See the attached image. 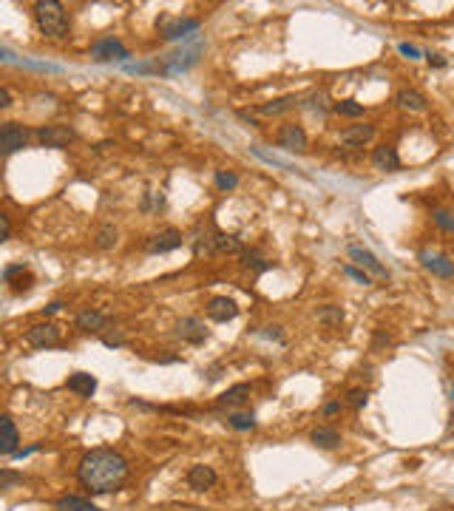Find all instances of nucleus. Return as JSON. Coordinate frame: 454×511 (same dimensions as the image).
Returning <instances> with one entry per match:
<instances>
[{
	"label": "nucleus",
	"mask_w": 454,
	"mask_h": 511,
	"mask_svg": "<svg viewBox=\"0 0 454 511\" xmlns=\"http://www.w3.org/2000/svg\"><path fill=\"white\" fill-rule=\"evenodd\" d=\"M66 390L80 395V398H91L94 390H97V378L89 375V372H74L68 380H66Z\"/></svg>",
	"instance_id": "16"
},
{
	"label": "nucleus",
	"mask_w": 454,
	"mask_h": 511,
	"mask_svg": "<svg viewBox=\"0 0 454 511\" xmlns=\"http://www.w3.org/2000/svg\"><path fill=\"white\" fill-rule=\"evenodd\" d=\"M372 140H375V125H369V122L349 125V128H344V131H341V142L347 148H363L366 142H372Z\"/></svg>",
	"instance_id": "13"
},
{
	"label": "nucleus",
	"mask_w": 454,
	"mask_h": 511,
	"mask_svg": "<svg viewBox=\"0 0 454 511\" xmlns=\"http://www.w3.org/2000/svg\"><path fill=\"white\" fill-rule=\"evenodd\" d=\"M26 142H29V131L23 125H17V122L0 125V156H9L15 151L26 148Z\"/></svg>",
	"instance_id": "5"
},
{
	"label": "nucleus",
	"mask_w": 454,
	"mask_h": 511,
	"mask_svg": "<svg viewBox=\"0 0 454 511\" xmlns=\"http://www.w3.org/2000/svg\"><path fill=\"white\" fill-rule=\"evenodd\" d=\"M34 20H37V29L46 37L60 40L68 34V17L57 0H40V3H34Z\"/></svg>",
	"instance_id": "2"
},
{
	"label": "nucleus",
	"mask_w": 454,
	"mask_h": 511,
	"mask_svg": "<svg viewBox=\"0 0 454 511\" xmlns=\"http://www.w3.org/2000/svg\"><path fill=\"white\" fill-rule=\"evenodd\" d=\"M241 262H244V267H250V270H256V273L270 270V262H264L262 256L253 253V250H244V253H241Z\"/></svg>",
	"instance_id": "29"
},
{
	"label": "nucleus",
	"mask_w": 454,
	"mask_h": 511,
	"mask_svg": "<svg viewBox=\"0 0 454 511\" xmlns=\"http://www.w3.org/2000/svg\"><path fill=\"white\" fill-rule=\"evenodd\" d=\"M398 52H400L403 57H409V60H421V57H423V52H421L418 46H411V43H398Z\"/></svg>",
	"instance_id": "37"
},
{
	"label": "nucleus",
	"mask_w": 454,
	"mask_h": 511,
	"mask_svg": "<svg viewBox=\"0 0 454 511\" xmlns=\"http://www.w3.org/2000/svg\"><path fill=\"white\" fill-rule=\"evenodd\" d=\"M116 244V228L114 225H103L100 233H97V247L100 250H111Z\"/></svg>",
	"instance_id": "31"
},
{
	"label": "nucleus",
	"mask_w": 454,
	"mask_h": 511,
	"mask_svg": "<svg viewBox=\"0 0 454 511\" xmlns=\"http://www.w3.org/2000/svg\"><path fill=\"white\" fill-rule=\"evenodd\" d=\"M278 145L284 148V151H290V154H301V151H307V131L301 125H281V131H278Z\"/></svg>",
	"instance_id": "10"
},
{
	"label": "nucleus",
	"mask_w": 454,
	"mask_h": 511,
	"mask_svg": "<svg viewBox=\"0 0 454 511\" xmlns=\"http://www.w3.org/2000/svg\"><path fill=\"white\" fill-rule=\"evenodd\" d=\"M296 105V97H281V100H273V103H267V105H259L256 111L262 114V117H278V114H287Z\"/></svg>",
	"instance_id": "24"
},
{
	"label": "nucleus",
	"mask_w": 454,
	"mask_h": 511,
	"mask_svg": "<svg viewBox=\"0 0 454 511\" xmlns=\"http://www.w3.org/2000/svg\"><path fill=\"white\" fill-rule=\"evenodd\" d=\"M179 335L185 341H190V344H202L208 338V329H204V324L199 318H185V321H179Z\"/></svg>",
	"instance_id": "21"
},
{
	"label": "nucleus",
	"mask_w": 454,
	"mask_h": 511,
	"mask_svg": "<svg viewBox=\"0 0 454 511\" xmlns=\"http://www.w3.org/2000/svg\"><path fill=\"white\" fill-rule=\"evenodd\" d=\"M128 460L114 449H91L82 454L77 466V480L91 494H111L119 491L128 480Z\"/></svg>",
	"instance_id": "1"
},
{
	"label": "nucleus",
	"mask_w": 454,
	"mask_h": 511,
	"mask_svg": "<svg viewBox=\"0 0 454 511\" xmlns=\"http://www.w3.org/2000/svg\"><path fill=\"white\" fill-rule=\"evenodd\" d=\"M23 483V475L15 472V468H0V491H6L12 486H20Z\"/></svg>",
	"instance_id": "33"
},
{
	"label": "nucleus",
	"mask_w": 454,
	"mask_h": 511,
	"mask_svg": "<svg viewBox=\"0 0 454 511\" xmlns=\"http://www.w3.org/2000/svg\"><path fill=\"white\" fill-rule=\"evenodd\" d=\"M398 105L400 108H409V111H426L429 108V100L421 94V91H415V89H403V91H398Z\"/></svg>",
	"instance_id": "22"
},
{
	"label": "nucleus",
	"mask_w": 454,
	"mask_h": 511,
	"mask_svg": "<svg viewBox=\"0 0 454 511\" xmlns=\"http://www.w3.org/2000/svg\"><path fill=\"white\" fill-rule=\"evenodd\" d=\"M193 253L196 256H213L216 253V228H208V230H199L196 233Z\"/></svg>",
	"instance_id": "23"
},
{
	"label": "nucleus",
	"mask_w": 454,
	"mask_h": 511,
	"mask_svg": "<svg viewBox=\"0 0 454 511\" xmlns=\"http://www.w3.org/2000/svg\"><path fill=\"white\" fill-rule=\"evenodd\" d=\"M0 60H9V52H3V49H0Z\"/></svg>",
	"instance_id": "47"
},
{
	"label": "nucleus",
	"mask_w": 454,
	"mask_h": 511,
	"mask_svg": "<svg viewBox=\"0 0 454 511\" xmlns=\"http://www.w3.org/2000/svg\"><path fill=\"white\" fill-rule=\"evenodd\" d=\"M91 57H94L97 63H105V60H128L131 54H128V49L122 46L119 40L103 37V40H97L94 46H91Z\"/></svg>",
	"instance_id": "7"
},
{
	"label": "nucleus",
	"mask_w": 454,
	"mask_h": 511,
	"mask_svg": "<svg viewBox=\"0 0 454 511\" xmlns=\"http://www.w3.org/2000/svg\"><path fill=\"white\" fill-rule=\"evenodd\" d=\"M344 276L355 279V281H358V284H363V287H366V284H372V279H369V273H363L361 267H352V265H347V267H344Z\"/></svg>",
	"instance_id": "36"
},
{
	"label": "nucleus",
	"mask_w": 454,
	"mask_h": 511,
	"mask_svg": "<svg viewBox=\"0 0 454 511\" xmlns=\"http://www.w3.org/2000/svg\"><path fill=\"white\" fill-rule=\"evenodd\" d=\"M372 162H375V168H378V170H386V174H395V170L400 168V156H398V151H395L392 145H381V148H375Z\"/></svg>",
	"instance_id": "18"
},
{
	"label": "nucleus",
	"mask_w": 454,
	"mask_h": 511,
	"mask_svg": "<svg viewBox=\"0 0 454 511\" xmlns=\"http://www.w3.org/2000/svg\"><path fill=\"white\" fill-rule=\"evenodd\" d=\"M366 401H369V392L366 390H349L347 392V406H352V409H363Z\"/></svg>",
	"instance_id": "35"
},
{
	"label": "nucleus",
	"mask_w": 454,
	"mask_h": 511,
	"mask_svg": "<svg viewBox=\"0 0 454 511\" xmlns=\"http://www.w3.org/2000/svg\"><path fill=\"white\" fill-rule=\"evenodd\" d=\"M247 398H250V383H236V387H230L227 392H222L216 398V406L219 409H236V406L247 403Z\"/></svg>",
	"instance_id": "17"
},
{
	"label": "nucleus",
	"mask_w": 454,
	"mask_h": 511,
	"mask_svg": "<svg viewBox=\"0 0 454 511\" xmlns=\"http://www.w3.org/2000/svg\"><path fill=\"white\" fill-rule=\"evenodd\" d=\"M182 242H185V236L176 230V228H168V230H162V233H156L151 242H148V253L151 256H159V253H171V250H176V247H182Z\"/></svg>",
	"instance_id": "12"
},
{
	"label": "nucleus",
	"mask_w": 454,
	"mask_h": 511,
	"mask_svg": "<svg viewBox=\"0 0 454 511\" xmlns=\"http://www.w3.org/2000/svg\"><path fill=\"white\" fill-rule=\"evenodd\" d=\"M57 511H100V508L91 500H82V497H60Z\"/></svg>",
	"instance_id": "26"
},
{
	"label": "nucleus",
	"mask_w": 454,
	"mask_h": 511,
	"mask_svg": "<svg viewBox=\"0 0 454 511\" xmlns=\"http://www.w3.org/2000/svg\"><path fill=\"white\" fill-rule=\"evenodd\" d=\"M31 281H34V279L26 273L20 281H15V284H12V290H15V292H23V290H29V287H31Z\"/></svg>",
	"instance_id": "40"
},
{
	"label": "nucleus",
	"mask_w": 454,
	"mask_h": 511,
	"mask_svg": "<svg viewBox=\"0 0 454 511\" xmlns=\"http://www.w3.org/2000/svg\"><path fill=\"white\" fill-rule=\"evenodd\" d=\"M74 131L68 125H43L37 131V140L43 142L46 148H68V142H74Z\"/></svg>",
	"instance_id": "6"
},
{
	"label": "nucleus",
	"mask_w": 454,
	"mask_h": 511,
	"mask_svg": "<svg viewBox=\"0 0 454 511\" xmlns=\"http://www.w3.org/2000/svg\"><path fill=\"white\" fill-rule=\"evenodd\" d=\"M26 344L34 350H52L60 344V327L57 324H34L31 329H26Z\"/></svg>",
	"instance_id": "4"
},
{
	"label": "nucleus",
	"mask_w": 454,
	"mask_h": 511,
	"mask_svg": "<svg viewBox=\"0 0 454 511\" xmlns=\"http://www.w3.org/2000/svg\"><path fill=\"white\" fill-rule=\"evenodd\" d=\"M227 426L236 432H250V429H256V417H253V412H233L227 417Z\"/></svg>",
	"instance_id": "25"
},
{
	"label": "nucleus",
	"mask_w": 454,
	"mask_h": 511,
	"mask_svg": "<svg viewBox=\"0 0 454 511\" xmlns=\"http://www.w3.org/2000/svg\"><path fill=\"white\" fill-rule=\"evenodd\" d=\"M9 236H12V222H9V216H6V213L0 210V244H3Z\"/></svg>",
	"instance_id": "38"
},
{
	"label": "nucleus",
	"mask_w": 454,
	"mask_h": 511,
	"mask_svg": "<svg viewBox=\"0 0 454 511\" xmlns=\"http://www.w3.org/2000/svg\"><path fill=\"white\" fill-rule=\"evenodd\" d=\"M216 188L219 191H233L236 185H239V177L236 174H230V170H216Z\"/></svg>",
	"instance_id": "34"
},
{
	"label": "nucleus",
	"mask_w": 454,
	"mask_h": 511,
	"mask_svg": "<svg viewBox=\"0 0 454 511\" xmlns=\"http://www.w3.org/2000/svg\"><path fill=\"white\" fill-rule=\"evenodd\" d=\"M386 344H389V335L378 332V335H375V347H386Z\"/></svg>",
	"instance_id": "46"
},
{
	"label": "nucleus",
	"mask_w": 454,
	"mask_h": 511,
	"mask_svg": "<svg viewBox=\"0 0 454 511\" xmlns=\"http://www.w3.org/2000/svg\"><path fill=\"white\" fill-rule=\"evenodd\" d=\"M426 60H429L434 68H446V57H443V54H426Z\"/></svg>",
	"instance_id": "41"
},
{
	"label": "nucleus",
	"mask_w": 454,
	"mask_h": 511,
	"mask_svg": "<svg viewBox=\"0 0 454 511\" xmlns=\"http://www.w3.org/2000/svg\"><path fill=\"white\" fill-rule=\"evenodd\" d=\"M199 29V20L196 17H174V15H165L159 23H156V31L165 37V40H182L188 37L190 31Z\"/></svg>",
	"instance_id": "3"
},
{
	"label": "nucleus",
	"mask_w": 454,
	"mask_h": 511,
	"mask_svg": "<svg viewBox=\"0 0 454 511\" xmlns=\"http://www.w3.org/2000/svg\"><path fill=\"white\" fill-rule=\"evenodd\" d=\"M451 401H454V387H451Z\"/></svg>",
	"instance_id": "48"
},
{
	"label": "nucleus",
	"mask_w": 454,
	"mask_h": 511,
	"mask_svg": "<svg viewBox=\"0 0 454 511\" xmlns=\"http://www.w3.org/2000/svg\"><path fill=\"white\" fill-rule=\"evenodd\" d=\"M310 440H312L318 449H338V446H341V435L333 429V426H318V429H312Z\"/></svg>",
	"instance_id": "20"
},
{
	"label": "nucleus",
	"mask_w": 454,
	"mask_h": 511,
	"mask_svg": "<svg viewBox=\"0 0 454 511\" xmlns=\"http://www.w3.org/2000/svg\"><path fill=\"white\" fill-rule=\"evenodd\" d=\"M216 472H213V466H204V463H199V466H190V472H188V486L193 489V491H208V489H213L216 486Z\"/></svg>",
	"instance_id": "15"
},
{
	"label": "nucleus",
	"mask_w": 454,
	"mask_h": 511,
	"mask_svg": "<svg viewBox=\"0 0 454 511\" xmlns=\"http://www.w3.org/2000/svg\"><path fill=\"white\" fill-rule=\"evenodd\" d=\"M12 105V94L6 89H0V108H9Z\"/></svg>",
	"instance_id": "44"
},
{
	"label": "nucleus",
	"mask_w": 454,
	"mask_h": 511,
	"mask_svg": "<svg viewBox=\"0 0 454 511\" xmlns=\"http://www.w3.org/2000/svg\"><path fill=\"white\" fill-rule=\"evenodd\" d=\"M204 310H208V318L216 321V324H227V321H233L239 316V304L233 302V298H227V295H213Z\"/></svg>",
	"instance_id": "8"
},
{
	"label": "nucleus",
	"mask_w": 454,
	"mask_h": 511,
	"mask_svg": "<svg viewBox=\"0 0 454 511\" xmlns=\"http://www.w3.org/2000/svg\"><path fill=\"white\" fill-rule=\"evenodd\" d=\"M318 321H321L324 327H341V321H344V310H341V307H335V304H326V307H321V310H318Z\"/></svg>",
	"instance_id": "28"
},
{
	"label": "nucleus",
	"mask_w": 454,
	"mask_h": 511,
	"mask_svg": "<svg viewBox=\"0 0 454 511\" xmlns=\"http://www.w3.org/2000/svg\"><path fill=\"white\" fill-rule=\"evenodd\" d=\"M60 310H63V302H52L49 307H43L46 316H54V313H60Z\"/></svg>",
	"instance_id": "45"
},
{
	"label": "nucleus",
	"mask_w": 454,
	"mask_h": 511,
	"mask_svg": "<svg viewBox=\"0 0 454 511\" xmlns=\"http://www.w3.org/2000/svg\"><path fill=\"white\" fill-rule=\"evenodd\" d=\"M338 412H341V401H333V403L324 406V415H326V417H329V415H338Z\"/></svg>",
	"instance_id": "43"
},
{
	"label": "nucleus",
	"mask_w": 454,
	"mask_h": 511,
	"mask_svg": "<svg viewBox=\"0 0 454 511\" xmlns=\"http://www.w3.org/2000/svg\"><path fill=\"white\" fill-rule=\"evenodd\" d=\"M333 111H335L338 117H361V114H363V105L355 103V100H341V103L333 105Z\"/></svg>",
	"instance_id": "30"
},
{
	"label": "nucleus",
	"mask_w": 454,
	"mask_h": 511,
	"mask_svg": "<svg viewBox=\"0 0 454 511\" xmlns=\"http://www.w3.org/2000/svg\"><path fill=\"white\" fill-rule=\"evenodd\" d=\"M432 219H434V225H437V228H443V230L454 233V213H451V210L437 207V210H432Z\"/></svg>",
	"instance_id": "32"
},
{
	"label": "nucleus",
	"mask_w": 454,
	"mask_h": 511,
	"mask_svg": "<svg viewBox=\"0 0 454 511\" xmlns=\"http://www.w3.org/2000/svg\"><path fill=\"white\" fill-rule=\"evenodd\" d=\"M264 335H267V338H273V341H278V344H284V338H281L278 327H264Z\"/></svg>",
	"instance_id": "42"
},
{
	"label": "nucleus",
	"mask_w": 454,
	"mask_h": 511,
	"mask_svg": "<svg viewBox=\"0 0 454 511\" xmlns=\"http://www.w3.org/2000/svg\"><path fill=\"white\" fill-rule=\"evenodd\" d=\"M216 253H244V244L236 239V236H230V233H222V230H216Z\"/></svg>",
	"instance_id": "27"
},
{
	"label": "nucleus",
	"mask_w": 454,
	"mask_h": 511,
	"mask_svg": "<svg viewBox=\"0 0 454 511\" xmlns=\"http://www.w3.org/2000/svg\"><path fill=\"white\" fill-rule=\"evenodd\" d=\"M421 265L429 270V273H434V276H440V279H454V262L448 259V256H443V253H434V250H421Z\"/></svg>",
	"instance_id": "9"
},
{
	"label": "nucleus",
	"mask_w": 454,
	"mask_h": 511,
	"mask_svg": "<svg viewBox=\"0 0 454 511\" xmlns=\"http://www.w3.org/2000/svg\"><path fill=\"white\" fill-rule=\"evenodd\" d=\"M324 103H326V97H324V94H312V97H310V103H307V108H312V111H315V108H318V111H324V108H326Z\"/></svg>",
	"instance_id": "39"
},
{
	"label": "nucleus",
	"mask_w": 454,
	"mask_h": 511,
	"mask_svg": "<svg viewBox=\"0 0 454 511\" xmlns=\"http://www.w3.org/2000/svg\"><path fill=\"white\" fill-rule=\"evenodd\" d=\"M349 259H352V262H355L361 270H369L372 276H378V279L389 281V270H386V267H384V265H381V262H378L375 256L369 253L366 247H358V244H352V247H349Z\"/></svg>",
	"instance_id": "11"
},
{
	"label": "nucleus",
	"mask_w": 454,
	"mask_h": 511,
	"mask_svg": "<svg viewBox=\"0 0 454 511\" xmlns=\"http://www.w3.org/2000/svg\"><path fill=\"white\" fill-rule=\"evenodd\" d=\"M20 435H17V426L9 415H0V454H17L20 449Z\"/></svg>",
	"instance_id": "14"
},
{
	"label": "nucleus",
	"mask_w": 454,
	"mask_h": 511,
	"mask_svg": "<svg viewBox=\"0 0 454 511\" xmlns=\"http://www.w3.org/2000/svg\"><path fill=\"white\" fill-rule=\"evenodd\" d=\"M105 324H108V316L100 310H91V307L77 316V329H86V332H100Z\"/></svg>",
	"instance_id": "19"
}]
</instances>
